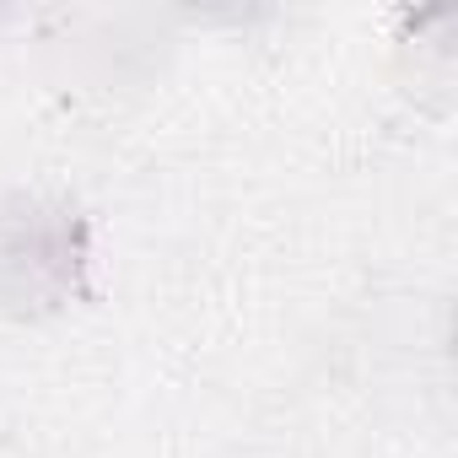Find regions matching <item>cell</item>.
I'll return each instance as SVG.
<instances>
[{
	"label": "cell",
	"instance_id": "obj_1",
	"mask_svg": "<svg viewBox=\"0 0 458 458\" xmlns=\"http://www.w3.org/2000/svg\"><path fill=\"white\" fill-rule=\"evenodd\" d=\"M87 221L60 199H22L0 221V297L12 308H60L81 292Z\"/></svg>",
	"mask_w": 458,
	"mask_h": 458
}]
</instances>
